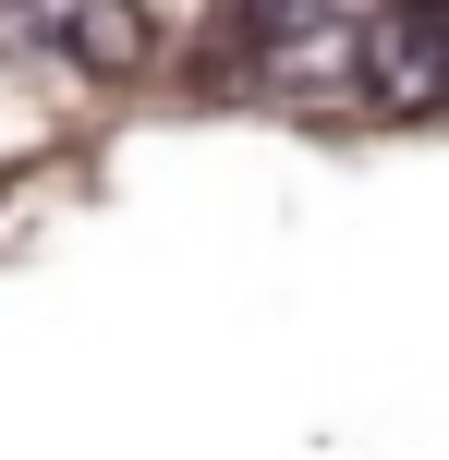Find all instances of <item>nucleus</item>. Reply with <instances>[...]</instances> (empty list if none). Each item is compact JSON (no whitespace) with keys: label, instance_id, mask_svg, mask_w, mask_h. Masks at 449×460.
I'll return each mask as SVG.
<instances>
[{"label":"nucleus","instance_id":"f257e3e1","mask_svg":"<svg viewBox=\"0 0 449 460\" xmlns=\"http://www.w3.org/2000/svg\"><path fill=\"white\" fill-rule=\"evenodd\" d=\"M243 85L292 97V110H328V97H364V49H377V13H243Z\"/></svg>","mask_w":449,"mask_h":460},{"label":"nucleus","instance_id":"7ed1b4c3","mask_svg":"<svg viewBox=\"0 0 449 460\" xmlns=\"http://www.w3.org/2000/svg\"><path fill=\"white\" fill-rule=\"evenodd\" d=\"M0 37L13 49H73V73H134L146 61V13H0Z\"/></svg>","mask_w":449,"mask_h":460},{"label":"nucleus","instance_id":"f03ea898","mask_svg":"<svg viewBox=\"0 0 449 460\" xmlns=\"http://www.w3.org/2000/svg\"><path fill=\"white\" fill-rule=\"evenodd\" d=\"M364 97L377 110H449V13H377V49H364Z\"/></svg>","mask_w":449,"mask_h":460}]
</instances>
